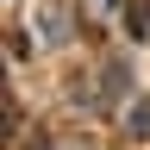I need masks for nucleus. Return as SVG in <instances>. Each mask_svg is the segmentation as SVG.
<instances>
[{"instance_id":"obj_1","label":"nucleus","mask_w":150,"mask_h":150,"mask_svg":"<svg viewBox=\"0 0 150 150\" xmlns=\"http://www.w3.org/2000/svg\"><path fill=\"white\" fill-rule=\"evenodd\" d=\"M125 138H131V144H138V138H150V100L125 106Z\"/></svg>"},{"instance_id":"obj_2","label":"nucleus","mask_w":150,"mask_h":150,"mask_svg":"<svg viewBox=\"0 0 150 150\" xmlns=\"http://www.w3.org/2000/svg\"><path fill=\"white\" fill-rule=\"evenodd\" d=\"M125 19H131V38H150V0H131V6H125Z\"/></svg>"}]
</instances>
